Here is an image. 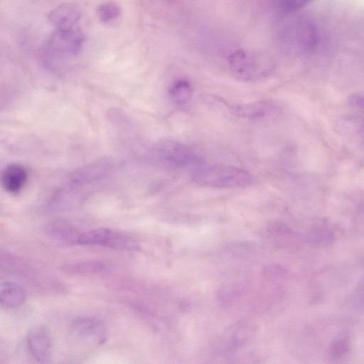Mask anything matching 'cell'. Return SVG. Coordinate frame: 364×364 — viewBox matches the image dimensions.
I'll return each instance as SVG.
<instances>
[{
    "mask_svg": "<svg viewBox=\"0 0 364 364\" xmlns=\"http://www.w3.org/2000/svg\"><path fill=\"white\" fill-rule=\"evenodd\" d=\"M85 37L77 26L55 28L48 37L44 51L54 57H66L77 54L83 47Z\"/></svg>",
    "mask_w": 364,
    "mask_h": 364,
    "instance_id": "cell-4",
    "label": "cell"
},
{
    "mask_svg": "<svg viewBox=\"0 0 364 364\" xmlns=\"http://www.w3.org/2000/svg\"><path fill=\"white\" fill-rule=\"evenodd\" d=\"M275 109L272 104L259 100L242 104H230L229 111L242 118L258 119L273 114Z\"/></svg>",
    "mask_w": 364,
    "mask_h": 364,
    "instance_id": "cell-11",
    "label": "cell"
},
{
    "mask_svg": "<svg viewBox=\"0 0 364 364\" xmlns=\"http://www.w3.org/2000/svg\"><path fill=\"white\" fill-rule=\"evenodd\" d=\"M81 16L80 7L75 3L67 2L52 9L48 14V20L55 28H71L77 26Z\"/></svg>",
    "mask_w": 364,
    "mask_h": 364,
    "instance_id": "cell-10",
    "label": "cell"
},
{
    "mask_svg": "<svg viewBox=\"0 0 364 364\" xmlns=\"http://www.w3.org/2000/svg\"><path fill=\"white\" fill-rule=\"evenodd\" d=\"M309 243L316 246H325L333 240L332 230L326 224L320 223L314 226L307 235Z\"/></svg>",
    "mask_w": 364,
    "mask_h": 364,
    "instance_id": "cell-19",
    "label": "cell"
},
{
    "mask_svg": "<svg viewBox=\"0 0 364 364\" xmlns=\"http://www.w3.org/2000/svg\"><path fill=\"white\" fill-rule=\"evenodd\" d=\"M247 285L246 281L232 282L224 285L218 294L219 302L223 304L232 302L245 293Z\"/></svg>",
    "mask_w": 364,
    "mask_h": 364,
    "instance_id": "cell-18",
    "label": "cell"
},
{
    "mask_svg": "<svg viewBox=\"0 0 364 364\" xmlns=\"http://www.w3.org/2000/svg\"><path fill=\"white\" fill-rule=\"evenodd\" d=\"M268 237L274 244L280 247H287L296 244L299 235L281 222L271 223L266 229Z\"/></svg>",
    "mask_w": 364,
    "mask_h": 364,
    "instance_id": "cell-15",
    "label": "cell"
},
{
    "mask_svg": "<svg viewBox=\"0 0 364 364\" xmlns=\"http://www.w3.org/2000/svg\"><path fill=\"white\" fill-rule=\"evenodd\" d=\"M349 341L346 336H340L336 338L331 345L330 355L333 359L343 357L348 350Z\"/></svg>",
    "mask_w": 364,
    "mask_h": 364,
    "instance_id": "cell-21",
    "label": "cell"
},
{
    "mask_svg": "<svg viewBox=\"0 0 364 364\" xmlns=\"http://www.w3.org/2000/svg\"><path fill=\"white\" fill-rule=\"evenodd\" d=\"M254 246L249 242H235L228 245L226 250L234 256L242 257L248 255L254 250Z\"/></svg>",
    "mask_w": 364,
    "mask_h": 364,
    "instance_id": "cell-23",
    "label": "cell"
},
{
    "mask_svg": "<svg viewBox=\"0 0 364 364\" xmlns=\"http://www.w3.org/2000/svg\"><path fill=\"white\" fill-rule=\"evenodd\" d=\"M122 13L120 5L112 0L101 2L97 7L96 14L98 19L103 23H110L119 17Z\"/></svg>",
    "mask_w": 364,
    "mask_h": 364,
    "instance_id": "cell-20",
    "label": "cell"
},
{
    "mask_svg": "<svg viewBox=\"0 0 364 364\" xmlns=\"http://www.w3.org/2000/svg\"><path fill=\"white\" fill-rule=\"evenodd\" d=\"M69 332L75 341L84 344L99 346L107 340L105 324L94 317L75 319L70 326Z\"/></svg>",
    "mask_w": 364,
    "mask_h": 364,
    "instance_id": "cell-7",
    "label": "cell"
},
{
    "mask_svg": "<svg viewBox=\"0 0 364 364\" xmlns=\"http://www.w3.org/2000/svg\"><path fill=\"white\" fill-rule=\"evenodd\" d=\"M156 158L171 168H183L200 164V158L188 145L173 139L159 141L154 149Z\"/></svg>",
    "mask_w": 364,
    "mask_h": 364,
    "instance_id": "cell-5",
    "label": "cell"
},
{
    "mask_svg": "<svg viewBox=\"0 0 364 364\" xmlns=\"http://www.w3.org/2000/svg\"><path fill=\"white\" fill-rule=\"evenodd\" d=\"M168 93L175 104L184 105L191 98L193 94L192 85L185 78L178 79L171 85Z\"/></svg>",
    "mask_w": 364,
    "mask_h": 364,
    "instance_id": "cell-17",
    "label": "cell"
},
{
    "mask_svg": "<svg viewBox=\"0 0 364 364\" xmlns=\"http://www.w3.org/2000/svg\"><path fill=\"white\" fill-rule=\"evenodd\" d=\"M28 173L23 166L17 164L7 166L2 171L1 182L4 190L11 194L18 193L27 182Z\"/></svg>",
    "mask_w": 364,
    "mask_h": 364,
    "instance_id": "cell-12",
    "label": "cell"
},
{
    "mask_svg": "<svg viewBox=\"0 0 364 364\" xmlns=\"http://www.w3.org/2000/svg\"><path fill=\"white\" fill-rule=\"evenodd\" d=\"M230 72L238 80L253 81L267 75L273 68L265 54L244 50L234 51L228 58Z\"/></svg>",
    "mask_w": 364,
    "mask_h": 364,
    "instance_id": "cell-2",
    "label": "cell"
},
{
    "mask_svg": "<svg viewBox=\"0 0 364 364\" xmlns=\"http://www.w3.org/2000/svg\"><path fill=\"white\" fill-rule=\"evenodd\" d=\"M257 332V326L246 320L230 326L216 341L214 350L219 354L234 352L251 341Z\"/></svg>",
    "mask_w": 364,
    "mask_h": 364,
    "instance_id": "cell-6",
    "label": "cell"
},
{
    "mask_svg": "<svg viewBox=\"0 0 364 364\" xmlns=\"http://www.w3.org/2000/svg\"><path fill=\"white\" fill-rule=\"evenodd\" d=\"M109 266L102 261H85L63 266V269L75 274H100L107 271Z\"/></svg>",
    "mask_w": 364,
    "mask_h": 364,
    "instance_id": "cell-16",
    "label": "cell"
},
{
    "mask_svg": "<svg viewBox=\"0 0 364 364\" xmlns=\"http://www.w3.org/2000/svg\"><path fill=\"white\" fill-rule=\"evenodd\" d=\"M77 245H96L124 251H136L140 249V244L134 237L105 228L81 232Z\"/></svg>",
    "mask_w": 364,
    "mask_h": 364,
    "instance_id": "cell-3",
    "label": "cell"
},
{
    "mask_svg": "<svg viewBox=\"0 0 364 364\" xmlns=\"http://www.w3.org/2000/svg\"><path fill=\"white\" fill-rule=\"evenodd\" d=\"M352 301L356 306H364V279L360 282L353 291Z\"/></svg>",
    "mask_w": 364,
    "mask_h": 364,
    "instance_id": "cell-24",
    "label": "cell"
},
{
    "mask_svg": "<svg viewBox=\"0 0 364 364\" xmlns=\"http://www.w3.org/2000/svg\"><path fill=\"white\" fill-rule=\"evenodd\" d=\"M192 181L200 186L235 188L250 186L252 175L247 171L228 165H198L193 171Z\"/></svg>",
    "mask_w": 364,
    "mask_h": 364,
    "instance_id": "cell-1",
    "label": "cell"
},
{
    "mask_svg": "<svg viewBox=\"0 0 364 364\" xmlns=\"http://www.w3.org/2000/svg\"><path fill=\"white\" fill-rule=\"evenodd\" d=\"M312 0H276L277 6L283 11L290 13L296 11Z\"/></svg>",
    "mask_w": 364,
    "mask_h": 364,
    "instance_id": "cell-22",
    "label": "cell"
},
{
    "mask_svg": "<svg viewBox=\"0 0 364 364\" xmlns=\"http://www.w3.org/2000/svg\"><path fill=\"white\" fill-rule=\"evenodd\" d=\"M284 40L287 48L299 51L311 50L317 41L315 28L307 22H296L290 26L284 33Z\"/></svg>",
    "mask_w": 364,
    "mask_h": 364,
    "instance_id": "cell-8",
    "label": "cell"
},
{
    "mask_svg": "<svg viewBox=\"0 0 364 364\" xmlns=\"http://www.w3.org/2000/svg\"><path fill=\"white\" fill-rule=\"evenodd\" d=\"M53 240L74 245L77 243L80 232L68 221L58 220L49 223L45 229Z\"/></svg>",
    "mask_w": 364,
    "mask_h": 364,
    "instance_id": "cell-13",
    "label": "cell"
},
{
    "mask_svg": "<svg viewBox=\"0 0 364 364\" xmlns=\"http://www.w3.org/2000/svg\"><path fill=\"white\" fill-rule=\"evenodd\" d=\"M27 346L32 356L39 362L46 361L50 352V338L48 330L42 326L31 328L27 334Z\"/></svg>",
    "mask_w": 364,
    "mask_h": 364,
    "instance_id": "cell-9",
    "label": "cell"
},
{
    "mask_svg": "<svg viewBox=\"0 0 364 364\" xmlns=\"http://www.w3.org/2000/svg\"><path fill=\"white\" fill-rule=\"evenodd\" d=\"M25 289L20 284L10 281H4L0 285V301L6 308H16L21 306L26 299Z\"/></svg>",
    "mask_w": 364,
    "mask_h": 364,
    "instance_id": "cell-14",
    "label": "cell"
}]
</instances>
